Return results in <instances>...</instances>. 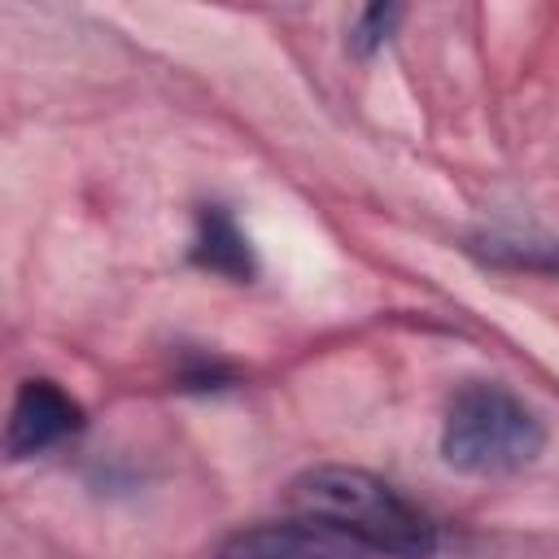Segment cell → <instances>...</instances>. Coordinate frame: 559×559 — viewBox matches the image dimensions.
<instances>
[{"label": "cell", "mask_w": 559, "mask_h": 559, "mask_svg": "<svg viewBox=\"0 0 559 559\" xmlns=\"http://www.w3.org/2000/svg\"><path fill=\"white\" fill-rule=\"evenodd\" d=\"M288 507L297 515H314L341 533H349L358 546H367L380 559H432L437 555V524L402 498L389 480L362 472L323 463L301 472L288 485Z\"/></svg>", "instance_id": "obj_1"}, {"label": "cell", "mask_w": 559, "mask_h": 559, "mask_svg": "<svg viewBox=\"0 0 559 559\" xmlns=\"http://www.w3.org/2000/svg\"><path fill=\"white\" fill-rule=\"evenodd\" d=\"M546 450L542 415L493 380L463 384L441 424V454L454 472L467 476H515Z\"/></svg>", "instance_id": "obj_2"}, {"label": "cell", "mask_w": 559, "mask_h": 559, "mask_svg": "<svg viewBox=\"0 0 559 559\" xmlns=\"http://www.w3.org/2000/svg\"><path fill=\"white\" fill-rule=\"evenodd\" d=\"M218 559H371V550L314 515H293L231 533Z\"/></svg>", "instance_id": "obj_3"}, {"label": "cell", "mask_w": 559, "mask_h": 559, "mask_svg": "<svg viewBox=\"0 0 559 559\" xmlns=\"http://www.w3.org/2000/svg\"><path fill=\"white\" fill-rule=\"evenodd\" d=\"M83 428V406L52 380H22L13 411H9V428H4V454L9 463L35 459L44 450H52L57 441L74 437Z\"/></svg>", "instance_id": "obj_4"}, {"label": "cell", "mask_w": 559, "mask_h": 559, "mask_svg": "<svg viewBox=\"0 0 559 559\" xmlns=\"http://www.w3.org/2000/svg\"><path fill=\"white\" fill-rule=\"evenodd\" d=\"M192 262L205 266V271H214V275H227V280H253V271H258L245 231L236 227V218L223 205H201Z\"/></svg>", "instance_id": "obj_5"}, {"label": "cell", "mask_w": 559, "mask_h": 559, "mask_svg": "<svg viewBox=\"0 0 559 559\" xmlns=\"http://www.w3.org/2000/svg\"><path fill=\"white\" fill-rule=\"evenodd\" d=\"M472 253L485 258V262H493V266L559 275V245H555V240H533V236H480V240H472Z\"/></svg>", "instance_id": "obj_6"}, {"label": "cell", "mask_w": 559, "mask_h": 559, "mask_svg": "<svg viewBox=\"0 0 559 559\" xmlns=\"http://www.w3.org/2000/svg\"><path fill=\"white\" fill-rule=\"evenodd\" d=\"M397 22H402V4H367V9L358 13V22H354L349 44H354L358 52H376V48L393 35Z\"/></svg>", "instance_id": "obj_7"}]
</instances>
